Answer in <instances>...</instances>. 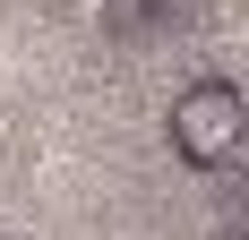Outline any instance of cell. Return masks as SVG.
<instances>
[{"mask_svg":"<svg viewBox=\"0 0 249 240\" xmlns=\"http://www.w3.org/2000/svg\"><path fill=\"white\" fill-rule=\"evenodd\" d=\"M163 137H172V154L189 171L241 163V146H249V95L232 86V77H189V86L172 95V112H163Z\"/></svg>","mask_w":249,"mask_h":240,"instance_id":"1","label":"cell"},{"mask_svg":"<svg viewBox=\"0 0 249 240\" xmlns=\"http://www.w3.org/2000/svg\"><path fill=\"white\" fill-rule=\"evenodd\" d=\"M172 0H112V26H146V17H163Z\"/></svg>","mask_w":249,"mask_h":240,"instance_id":"2","label":"cell"},{"mask_svg":"<svg viewBox=\"0 0 249 240\" xmlns=\"http://www.w3.org/2000/svg\"><path fill=\"white\" fill-rule=\"evenodd\" d=\"M206 240H249V232H206Z\"/></svg>","mask_w":249,"mask_h":240,"instance_id":"3","label":"cell"}]
</instances>
